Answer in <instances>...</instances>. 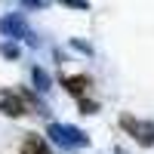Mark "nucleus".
I'll list each match as a JSON object with an SVG mask.
<instances>
[{"mask_svg":"<svg viewBox=\"0 0 154 154\" xmlns=\"http://www.w3.org/2000/svg\"><path fill=\"white\" fill-rule=\"evenodd\" d=\"M80 108H83V114H96L99 111V105H96L93 99H80Z\"/></svg>","mask_w":154,"mask_h":154,"instance_id":"obj_8","label":"nucleus"},{"mask_svg":"<svg viewBox=\"0 0 154 154\" xmlns=\"http://www.w3.org/2000/svg\"><path fill=\"white\" fill-rule=\"evenodd\" d=\"M0 28L6 34H22V22L19 19H6V22H0Z\"/></svg>","mask_w":154,"mask_h":154,"instance_id":"obj_7","label":"nucleus"},{"mask_svg":"<svg viewBox=\"0 0 154 154\" xmlns=\"http://www.w3.org/2000/svg\"><path fill=\"white\" fill-rule=\"evenodd\" d=\"M120 126H123V130L130 133L142 148H151V145H154V123H151V120H139V117H133V114H120Z\"/></svg>","mask_w":154,"mask_h":154,"instance_id":"obj_2","label":"nucleus"},{"mask_svg":"<svg viewBox=\"0 0 154 154\" xmlns=\"http://www.w3.org/2000/svg\"><path fill=\"white\" fill-rule=\"evenodd\" d=\"M22 154H53V151H49V145H46L43 136L28 133V139H25V145H22Z\"/></svg>","mask_w":154,"mask_h":154,"instance_id":"obj_5","label":"nucleus"},{"mask_svg":"<svg viewBox=\"0 0 154 154\" xmlns=\"http://www.w3.org/2000/svg\"><path fill=\"white\" fill-rule=\"evenodd\" d=\"M62 86L68 89L71 96H77V99H86V93H89V77H62Z\"/></svg>","mask_w":154,"mask_h":154,"instance_id":"obj_4","label":"nucleus"},{"mask_svg":"<svg viewBox=\"0 0 154 154\" xmlns=\"http://www.w3.org/2000/svg\"><path fill=\"white\" fill-rule=\"evenodd\" d=\"M0 111H3L6 117H22V114H28V105H25V99H22V89H6V93H0Z\"/></svg>","mask_w":154,"mask_h":154,"instance_id":"obj_3","label":"nucleus"},{"mask_svg":"<svg viewBox=\"0 0 154 154\" xmlns=\"http://www.w3.org/2000/svg\"><path fill=\"white\" fill-rule=\"evenodd\" d=\"M34 86L40 89V93H43V89H49V77H46V71L34 68Z\"/></svg>","mask_w":154,"mask_h":154,"instance_id":"obj_6","label":"nucleus"},{"mask_svg":"<svg viewBox=\"0 0 154 154\" xmlns=\"http://www.w3.org/2000/svg\"><path fill=\"white\" fill-rule=\"evenodd\" d=\"M49 139H53V145L59 148H86L89 145V136L80 133V130H74V126H62V123H49Z\"/></svg>","mask_w":154,"mask_h":154,"instance_id":"obj_1","label":"nucleus"}]
</instances>
